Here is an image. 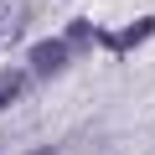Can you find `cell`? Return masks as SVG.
<instances>
[{"label":"cell","instance_id":"3","mask_svg":"<svg viewBox=\"0 0 155 155\" xmlns=\"http://www.w3.org/2000/svg\"><path fill=\"white\" fill-rule=\"evenodd\" d=\"M31 155H57V145H36V150H31Z\"/></svg>","mask_w":155,"mask_h":155},{"label":"cell","instance_id":"2","mask_svg":"<svg viewBox=\"0 0 155 155\" xmlns=\"http://www.w3.org/2000/svg\"><path fill=\"white\" fill-rule=\"evenodd\" d=\"M150 31H155V21H150V16H140V21H134V26H129V31H119V36H104V47H109V52H119V57H124V52H129V47H134V41H145V36H150Z\"/></svg>","mask_w":155,"mask_h":155},{"label":"cell","instance_id":"1","mask_svg":"<svg viewBox=\"0 0 155 155\" xmlns=\"http://www.w3.org/2000/svg\"><path fill=\"white\" fill-rule=\"evenodd\" d=\"M67 57H72V41H62V36L36 41V47H31V72H36V78H52V72H57Z\"/></svg>","mask_w":155,"mask_h":155}]
</instances>
